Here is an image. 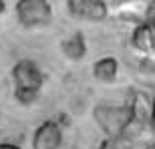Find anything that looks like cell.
Masks as SVG:
<instances>
[{
	"label": "cell",
	"mask_w": 155,
	"mask_h": 149,
	"mask_svg": "<svg viewBox=\"0 0 155 149\" xmlns=\"http://www.w3.org/2000/svg\"><path fill=\"white\" fill-rule=\"evenodd\" d=\"M93 119L97 127L107 135L113 137H127L131 133L133 125L137 123V105L125 103V105H111V103H99L93 107Z\"/></svg>",
	"instance_id": "6da1fadb"
},
{
	"label": "cell",
	"mask_w": 155,
	"mask_h": 149,
	"mask_svg": "<svg viewBox=\"0 0 155 149\" xmlns=\"http://www.w3.org/2000/svg\"><path fill=\"white\" fill-rule=\"evenodd\" d=\"M12 87H14V99L20 105H32L38 101L40 91L45 87V73L38 65L30 58H22L12 67Z\"/></svg>",
	"instance_id": "7a4b0ae2"
},
{
	"label": "cell",
	"mask_w": 155,
	"mask_h": 149,
	"mask_svg": "<svg viewBox=\"0 0 155 149\" xmlns=\"http://www.w3.org/2000/svg\"><path fill=\"white\" fill-rule=\"evenodd\" d=\"M16 18L22 28H45L52 20V4L46 0H18Z\"/></svg>",
	"instance_id": "3957f363"
},
{
	"label": "cell",
	"mask_w": 155,
	"mask_h": 149,
	"mask_svg": "<svg viewBox=\"0 0 155 149\" xmlns=\"http://www.w3.org/2000/svg\"><path fill=\"white\" fill-rule=\"evenodd\" d=\"M67 10L73 18L85 22H101L109 14V4L103 0H69Z\"/></svg>",
	"instance_id": "277c9868"
},
{
	"label": "cell",
	"mask_w": 155,
	"mask_h": 149,
	"mask_svg": "<svg viewBox=\"0 0 155 149\" xmlns=\"http://www.w3.org/2000/svg\"><path fill=\"white\" fill-rule=\"evenodd\" d=\"M63 145V129L57 121H42L32 133V149H61Z\"/></svg>",
	"instance_id": "5b68a950"
},
{
	"label": "cell",
	"mask_w": 155,
	"mask_h": 149,
	"mask_svg": "<svg viewBox=\"0 0 155 149\" xmlns=\"http://www.w3.org/2000/svg\"><path fill=\"white\" fill-rule=\"evenodd\" d=\"M131 45L135 51L143 52V55H151L155 48V26L153 20L149 22H141L133 28L131 35Z\"/></svg>",
	"instance_id": "8992f818"
},
{
	"label": "cell",
	"mask_w": 155,
	"mask_h": 149,
	"mask_svg": "<svg viewBox=\"0 0 155 149\" xmlns=\"http://www.w3.org/2000/svg\"><path fill=\"white\" fill-rule=\"evenodd\" d=\"M61 52L69 61H81L87 55V38L83 32H73L61 40Z\"/></svg>",
	"instance_id": "52a82bcc"
},
{
	"label": "cell",
	"mask_w": 155,
	"mask_h": 149,
	"mask_svg": "<svg viewBox=\"0 0 155 149\" xmlns=\"http://www.w3.org/2000/svg\"><path fill=\"white\" fill-rule=\"evenodd\" d=\"M93 77L95 81L103 83V85H111L115 83L119 77V63L115 57H103L93 65Z\"/></svg>",
	"instance_id": "ba28073f"
},
{
	"label": "cell",
	"mask_w": 155,
	"mask_h": 149,
	"mask_svg": "<svg viewBox=\"0 0 155 149\" xmlns=\"http://www.w3.org/2000/svg\"><path fill=\"white\" fill-rule=\"evenodd\" d=\"M99 149H135V145L127 137H113V139L105 137L99 145Z\"/></svg>",
	"instance_id": "9c48e42d"
},
{
	"label": "cell",
	"mask_w": 155,
	"mask_h": 149,
	"mask_svg": "<svg viewBox=\"0 0 155 149\" xmlns=\"http://www.w3.org/2000/svg\"><path fill=\"white\" fill-rule=\"evenodd\" d=\"M0 149H22V147H18V145H14V143H0Z\"/></svg>",
	"instance_id": "30bf717a"
},
{
	"label": "cell",
	"mask_w": 155,
	"mask_h": 149,
	"mask_svg": "<svg viewBox=\"0 0 155 149\" xmlns=\"http://www.w3.org/2000/svg\"><path fill=\"white\" fill-rule=\"evenodd\" d=\"M4 12H6V2H4V0H0V16H2Z\"/></svg>",
	"instance_id": "8fae6325"
}]
</instances>
